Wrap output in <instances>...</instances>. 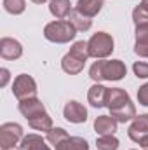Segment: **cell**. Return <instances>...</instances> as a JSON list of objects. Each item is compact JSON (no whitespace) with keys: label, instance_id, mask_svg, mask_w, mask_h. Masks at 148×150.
Segmentation results:
<instances>
[{"label":"cell","instance_id":"cell-30","mask_svg":"<svg viewBox=\"0 0 148 150\" xmlns=\"http://www.w3.org/2000/svg\"><path fill=\"white\" fill-rule=\"evenodd\" d=\"M138 143H140V147H141L143 150H148V134H147V136H143Z\"/></svg>","mask_w":148,"mask_h":150},{"label":"cell","instance_id":"cell-16","mask_svg":"<svg viewBox=\"0 0 148 150\" xmlns=\"http://www.w3.org/2000/svg\"><path fill=\"white\" fill-rule=\"evenodd\" d=\"M68 21L75 26V30H77V32H87V30L92 26V19H91V18H87V16H84V14H80L77 9H73V11L70 12Z\"/></svg>","mask_w":148,"mask_h":150},{"label":"cell","instance_id":"cell-29","mask_svg":"<svg viewBox=\"0 0 148 150\" xmlns=\"http://www.w3.org/2000/svg\"><path fill=\"white\" fill-rule=\"evenodd\" d=\"M0 87H5L7 86V82H9V79H11V72L7 70V68H0Z\"/></svg>","mask_w":148,"mask_h":150},{"label":"cell","instance_id":"cell-24","mask_svg":"<svg viewBox=\"0 0 148 150\" xmlns=\"http://www.w3.org/2000/svg\"><path fill=\"white\" fill-rule=\"evenodd\" d=\"M132 19L136 23V26L140 25H148V9H145L141 4L132 11Z\"/></svg>","mask_w":148,"mask_h":150},{"label":"cell","instance_id":"cell-8","mask_svg":"<svg viewBox=\"0 0 148 150\" xmlns=\"http://www.w3.org/2000/svg\"><path fill=\"white\" fill-rule=\"evenodd\" d=\"M63 113H65V119L73 124H82L87 120V108L78 101H68L65 105Z\"/></svg>","mask_w":148,"mask_h":150},{"label":"cell","instance_id":"cell-20","mask_svg":"<svg viewBox=\"0 0 148 150\" xmlns=\"http://www.w3.org/2000/svg\"><path fill=\"white\" fill-rule=\"evenodd\" d=\"M70 136H68V133L63 129V127H52L49 133H47V142L52 145V147H59L63 142H66Z\"/></svg>","mask_w":148,"mask_h":150},{"label":"cell","instance_id":"cell-2","mask_svg":"<svg viewBox=\"0 0 148 150\" xmlns=\"http://www.w3.org/2000/svg\"><path fill=\"white\" fill-rule=\"evenodd\" d=\"M75 35H77V30L68 19L52 21V23L45 25V28H44V37L54 44H66V42L73 40Z\"/></svg>","mask_w":148,"mask_h":150},{"label":"cell","instance_id":"cell-12","mask_svg":"<svg viewBox=\"0 0 148 150\" xmlns=\"http://www.w3.org/2000/svg\"><path fill=\"white\" fill-rule=\"evenodd\" d=\"M84 67H85V59L75 56L72 52H68V54L61 59V68H63V72H66V74H70V75L80 74V72L84 70Z\"/></svg>","mask_w":148,"mask_h":150},{"label":"cell","instance_id":"cell-21","mask_svg":"<svg viewBox=\"0 0 148 150\" xmlns=\"http://www.w3.org/2000/svg\"><path fill=\"white\" fill-rule=\"evenodd\" d=\"M96 147H98V150H117L118 149V140L113 134L99 136L96 140Z\"/></svg>","mask_w":148,"mask_h":150},{"label":"cell","instance_id":"cell-11","mask_svg":"<svg viewBox=\"0 0 148 150\" xmlns=\"http://www.w3.org/2000/svg\"><path fill=\"white\" fill-rule=\"evenodd\" d=\"M118 122L111 117V115H99L94 120V131L99 136H106V134H113L117 131Z\"/></svg>","mask_w":148,"mask_h":150},{"label":"cell","instance_id":"cell-4","mask_svg":"<svg viewBox=\"0 0 148 150\" xmlns=\"http://www.w3.org/2000/svg\"><path fill=\"white\" fill-rule=\"evenodd\" d=\"M12 94L21 101V100H28V98H37V84L33 80V77L26 74H21L14 79L12 84Z\"/></svg>","mask_w":148,"mask_h":150},{"label":"cell","instance_id":"cell-19","mask_svg":"<svg viewBox=\"0 0 148 150\" xmlns=\"http://www.w3.org/2000/svg\"><path fill=\"white\" fill-rule=\"evenodd\" d=\"M56 150H89V143H87L84 138L70 136L66 142H63Z\"/></svg>","mask_w":148,"mask_h":150},{"label":"cell","instance_id":"cell-3","mask_svg":"<svg viewBox=\"0 0 148 150\" xmlns=\"http://www.w3.org/2000/svg\"><path fill=\"white\" fill-rule=\"evenodd\" d=\"M89 45V56L91 58H96V59H103V58H108L111 52H113V38L111 35L105 33V32H98L94 33L92 37L89 38L87 42Z\"/></svg>","mask_w":148,"mask_h":150},{"label":"cell","instance_id":"cell-13","mask_svg":"<svg viewBox=\"0 0 148 150\" xmlns=\"http://www.w3.org/2000/svg\"><path fill=\"white\" fill-rule=\"evenodd\" d=\"M106 93H108V87H105V86H101V84H94V86L89 89L87 100H89V103H91L94 108L106 107Z\"/></svg>","mask_w":148,"mask_h":150},{"label":"cell","instance_id":"cell-5","mask_svg":"<svg viewBox=\"0 0 148 150\" xmlns=\"http://www.w3.org/2000/svg\"><path fill=\"white\" fill-rule=\"evenodd\" d=\"M23 127L16 122H5L0 126V147L12 149L23 140Z\"/></svg>","mask_w":148,"mask_h":150},{"label":"cell","instance_id":"cell-18","mask_svg":"<svg viewBox=\"0 0 148 150\" xmlns=\"http://www.w3.org/2000/svg\"><path fill=\"white\" fill-rule=\"evenodd\" d=\"M28 124H30V127L35 129V131H45V133H49V131L52 129V119L47 115V112L28 119Z\"/></svg>","mask_w":148,"mask_h":150},{"label":"cell","instance_id":"cell-1","mask_svg":"<svg viewBox=\"0 0 148 150\" xmlns=\"http://www.w3.org/2000/svg\"><path fill=\"white\" fill-rule=\"evenodd\" d=\"M106 107L117 122H127L136 117V108L129 94L120 87H111L106 93Z\"/></svg>","mask_w":148,"mask_h":150},{"label":"cell","instance_id":"cell-17","mask_svg":"<svg viewBox=\"0 0 148 150\" xmlns=\"http://www.w3.org/2000/svg\"><path fill=\"white\" fill-rule=\"evenodd\" d=\"M21 150H51L45 140L38 134H28L21 140Z\"/></svg>","mask_w":148,"mask_h":150},{"label":"cell","instance_id":"cell-32","mask_svg":"<svg viewBox=\"0 0 148 150\" xmlns=\"http://www.w3.org/2000/svg\"><path fill=\"white\" fill-rule=\"evenodd\" d=\"M33 4H44V2H47V0H32Z\"/></svg>","mask_w":148,"mask_h":150},{"label":"cell","instance_id":"cell-26","mask_svg":"<svg viewBox=\"0 0 148 150\" xmlns=\"http://www.w3.org/2000/svg\"><path fill=\"white\" fill-rule=\"evenodd\" d=\"M136 42H148V25L136 26Z\"/></svg>","mask_w":148,"mask_h":150},{"label":"cell","instance_id":"cell-22","mask_svg":"<svg viewBox=\"0 0 148 150\" xmlns=\"http://www.w3.org/2000/svg\"><path fill=\"white\" fill-rule=\"evenodd\" d=\"M4 9H5L9 14L18 16V14H21V12H25L26 2H25V0H4Z\"/></svg>","mask_w":148,"mask_h":150},{"label":"cell","instance_id":"cell-9","mask_svg":"<svg viewBox=\"0 0 148 150\" xmlns=\"http://www.w3.org/2000/svg\"><path fill=\"white\" fill-rule=\"evenodd\" d=\"M127 134H129V138H131L132 142H136V143H138L143 136H147L148 134V113L140 115V117H134V120H132V124H131Z\"/></svg>","mask_w":148,"mask_h":150},{"label":"cell","instance_id":"cell-10","mask_svg":"<svg viewBox=\"0 0 148 150\" xmlns=\"http://www.w3.org/2000/svg\"><path fill=\"white\" fill-rule=\"evenodd\" d=\"M19 112L23 113L26 119H32L35 115L45 112V107L44 103L38 100V98H28V100H21L19 101Z\"/></svg>","mask_w":148,"mask_h":150},{"label":"cell","instance_id":"cell-15","mask_svg":"<svg viewBox=\"0 0 148 150\" xmlns=\"http://www.w3.org/2000/svg\"><path fill=\"white\" fill-rule=\"evenodd\" d=\"M49 11L54 18L58 19H65L70 16V12L73 11L72 9V4L70 0H51L49 2Z\"/></svg>","mask_w":148,"mask_h":150},{"label":"cell","instance_id":"cell-6","mask_svg":"<svg viewBox=\"0 0 148 150\" xmlns=\"http://www.w3.org/2000/svg\"><path fill=\"white\" fill-rule=\"evenodd\" d=\"M125 74H127V68L120 59L103 61V65H101L103 80H122L125 77Z\"/></svg>","mask_w":148,"mask_h":150},{"label":"cell","instance_id":"cell-23","mask_svg":"<svg viewBox=\"0 0 148 150\" xmlns=\"http://www.w3.org/2000/svg\"><path fill=\"white\" fill-rule=\"evenodd\" d=\"M70 52L75 54V56H78V58H82V59H89L91 56H89V45H87V42H84V40H78V42H75L73 45H72V49H70Z\"/></svg>","mask_w":148,"mask_h":150},{"label":"cell","instance_id":"cell-25","mask_svg":"<svg viewBox=\"0 0 148 150\" xmlns=\"http://www.w3.org/2000/svg\"><path fill=\"white\" fill-rule=\"evenodd\" d=\"M132 70L138 79H148V63L145 61H136L132 65Z\"/></svg>","mask_w":148,"mask_h":150},{"label":"cell","instance_id":"cell-28","mask_svg":"<svg viewBox=\"0 0 148 150\" xmlns=\"http://www.w3.org/2000/svg\"><path fill=\"white\" fill-rule=\"evenodd\" d=\"M134 52L141 58H148V42H136Z\"/></svg>","mask_w":148,"mask_h":150},{"label":"cell","instance_id":"cell-14","mask_svg":"<svg viewBox=\"0 0 148 150\" xmlns=\"http://www.w3.org/2000/svg\"><path fill=\"white\" fill-rule=\"evenodd\" d=\"M101 7H103V0H78L75 5V9L87 18H94L101 11Z\"/></svg>","mask_w":148,"mask_h":150},{"label":"cell","instance_id":"cell-27","mask_svg":"<svg viewBox=\"0 0 148 150\" xmlns=\"http://www.w3.org/2000/svg\"><path fill=\"white\" fill-rule=\"evenodd\" d=\"M138 101L141 105L148 107V84H143L140 89H138Z\"/></svg>","mask_w":148,"mask_h":150},{"label":"cell","instance_id":"cell-33","mask_svg":"<svg viewBox=\"0 0 148 150\" xmlns=\"http://www.w3.org/2000/svg\"><path fill=\"white\" fill-rule=\"evenodd\" d=\"M2 150H18V149H14V147H12V149H2Z\"/></svg>","mask_w":148,"mask_h":150},{"label":"cell","instance_id":"cell-31","mask_svg":"<svg viewBox=\"0 0 148 150\" xmlns=\"http://www.w3.org/2000/svg\"><path fill=\"white\" fill-rule=\"evenodd\" d=\"M141 5H143L145 9H148V0H141Z\"/></svg>","mask_w":148,"mask_h":150},{"label":"cell","instance_id":"cell-7","mask_svg":"<svg viewBox=\"0 0 148 150\" xmlns=\"http://www.w3.org/2000/svg\"><path fill=\"white\" fill-rule=\"evenodd\" d=\"M0 56L4 59H19L23 56V45L16 40V38L11 37H4L0 40Z\"/></svg>","mask_w":148,"mask_h":150}]
</instances>
